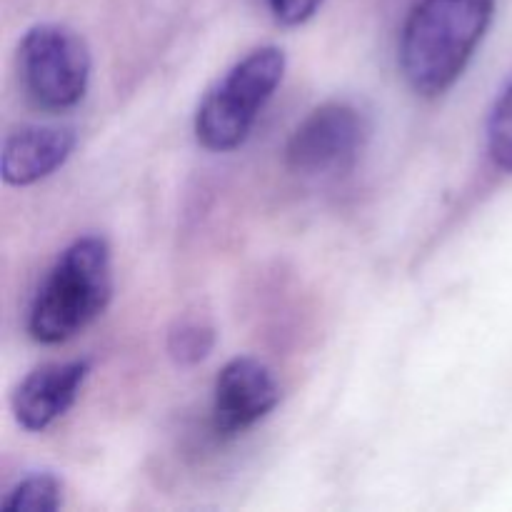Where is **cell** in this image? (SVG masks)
Returning <instances> with one entry per match:
<instances>
[{"label": "cell", "mask_w": 512, "mask_h": 512, "mask_svg": "<svg viewBox=\"0 0 512 512\" xmlns=\"http://www.w3.org/2000/svg\"><path fill=\"white\" fill-rule=\"evenodd\" d=\"M215 345L213 328L203 323H180L168 335V353L178 365H198Z\"/></svg>", "instance_id": "cell-11"}, {"label": "cell", "mask_w": 512, "mask_h": 512, "mask_svg": "<svg viewBox=\"0 0 512 512\" xmlns=\"http://www.w3.org/2000/svg\"><path fill=\"white\" fill-rule=\"evenodd\" d=\"M260 3L265 5L270 18L278 25L298 28V25L308 23V20L318 13L320 5H323L325 0H260Z\"/></svg>", "instance_id": "cell-12"}, {"label": "cell", "mask_w": 512, "mask_h": 512, "mask_svg": "<svg viewBox=\"0 0 512 512\" xmlns=\"http://www.w3.org/2000/svg\"><path fill=\"white\" fill-rule=\"evenodd\" d=\"M280 403L273 370L258 358L240 355L220 368L213 385V430L218 438H238L268 418Z\"/></svg>", "instance_id": "cell-6"}, {"label": "cell", "mask_w": 512, "mask_h": 512, "mask_svg": "<svg viewBox=\"0 0 512 512\" xmlns=\"http://www.w3.org/2000/svg\"><path fill=\"white\" fill-rule=\"evenodd\" d=\"M25 95L45 113H65L83 103L90 85V48L78 30L63 23L28 28L18 48Z\"/></svg>", "instance_id": "cell-4"}, {"label": "cell", "mask_w": 512, "mask_h": 512, "mask_svg": "<svg viewBox=\"0 0 512 512\" xmlns=\"http://www.w3.org/2000/svg\"><path fill=\"white\" fill-rule=\"evenodd\" d=\"M113 298V258L108 240L83 235L73 240L33 295L28 310L30 338L60 345L100 318Z\"/></svg>", "instance_id": "cell-2"}, {"label": "cell", "mask_w": 512, "mask_h": 512, "mask_svg": "<svg viewBox=\"0 0 512 512\" xmlns=\"http://www.w3.org/2000/svg\"><path fill=\"white\" fill-rule=\"evenodd\" d=\"M495 15V0H420L405 18L398 68L423 98L448 93L473 60Z\"/></svg>", "instance_id": "cell-1"}, {"label": "cell", "mask_w": 512, "mask_h": 512, "mask_svg": "<svg viewBox=\"0 0 512 512\" xmlns=\"http://www.w3.org/2000/svg\"><path fill=\"white\" fill-rule=\"evenodd\" d=\"M78 145V135L65 125H20L3 140L0 175L10 188H28L63 168Z\"/></svg>", "instance_id": "cell-8"}, {"label": "cell", "mask_w": 512, "mask_h": 512, "mask_svg": "<svg viewBox=\"0 0 512 512\" xmlns=\"http://www.w3.org/2000/svg\"><path fill=\"white\" fill-rule=\"evenodd\" d=\"M488 155L503 173H512V78L500 90L488 115Z\"/></svg>", "instance_id": "cell-10"}, {"label": "cell", "mask_w": 512, "mask_h": 512, "mask_svg": "<svg viewBox=\"0 0 512 512\" xmlns=\"http://www.w3.org/2000/svg\"><path fill=\"white\" fill-rule=\"evenodd\" d=\"M90 375L88 360L45 363L30 370L15 388L13 415L28 433H43L55 420L63 418L78 400L83 383Z\"/></svg>", "instance_id": "cell-7"}, {"label": "cell", "mask_w": 512, "mask_h": 512, "mask_svg": "<svg viewBox=\"0 0 512 512\" xmlns=\"http://www.w3.org/2000/svg\"><path fill=\"white\" fill-rule=\"evenodd\" d=\"M285 65L288 60L278 45H263L238 60L205 93L195 110L193 128L198 143L210 153L238 150L283 83Z\"/></svg>", "instance_id": "cell-3"}, {"label": "cell", "mask_w": 512, "mask_h": 512, "mask_svg": "<svg viewBox=\"0 0 512 512\" xmlns=\"http://www.w3.org/2000/svg\"><path fill=\"white\" fill-rule=\"evenodd\" d=\"M370 138L368 118L345 100L308 113L285 145V165L303 178H330L355 168Z\"/></svg>", "instance_id": "cell-5"}, {"label": "cell", "mask_w": 512, "mask_h": 512, "mask_svg": "<svg viewBox=\"0 0 512 512\" xmlns=\"http://www.w3.org/2000/svg\"><path fill=\"white\" fill-rule=\"evenodd\" d=\"M63 493V480L53 473H35L20 480L0 508L3 512H55L63 508Z\"/></svg>", "instance_id": "cell-9"}]
</instances>
